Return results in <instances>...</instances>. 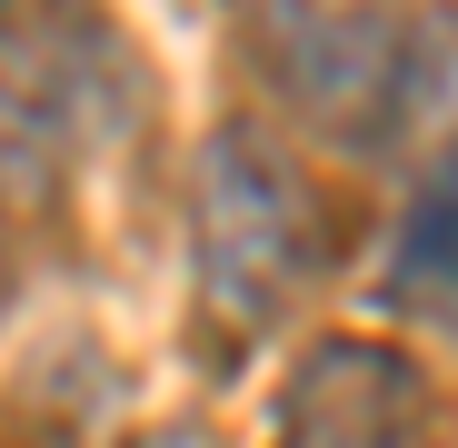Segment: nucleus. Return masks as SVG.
Here are the masks:
<instances>
[{"label": "nucleus", "mask_w": 458, "mask_h": 448, "mask_svg": "<svg viewBox=\"0 0 458 448\" xmlns=\"http://www.w3.org/2000/svg\"><path fill=\"white\" fill-rule=\"evenodd\" d=\"M240 50L259 70V90L299 120L289 139L310 149H389L419 110L428 30L399 0H229Z\"/></svg>", "instance_id": "nucleus-2"}, {"label": "nucleus", "mask_w": 458, "mask_h": 448, "mask_svg": "<svg viewBox=\"0 0 458 448\" xmlns=\"http://www.w3.org/2000/svg\"><path fill=\"white\" fill-rule=\"evenodd\" d=\"M389 299H399L419 329L458 339V130H448V149L428 160V180H419V190H409V209H399Z\"/></svg>", "instance_id": "nucleus-5"}, {"label": "nucleus", "mask_w": 458, "mask_h": 448, "mask_svg": "<svg viewBox=\"0 0 458 448\" xmlns=\"http://www.w3.org/2000/svg\"><path fill=\"white\" fill-rule=\"evenodd\" d=\"M269 448H438V389L399 339L329 329L279 379Z\"/></svg>", "instance_id": "nucleus-4"}, {"label": "nucleus", "mask_w": 458, "mask_h": 448, "mask_svg": "<svg viewBox=\"0 0 458 448\" xmlns=\"http://www.w3.org/2000/svg\"><path fill=\"white\" fill-rule=\"evenodd\" d=\"M90 0H0V199H50L120 130L130 80Z\"/></svg>", "instance_id": "nucleus-3"}, {"label": "nucleus", "mask_w": 458, "mask_h": 448, "mask_svg": "<svg viewBox=\"0 0 458 448\" xmlns=\"http://www.w3.org/2000/svg\"><path fill=\"white\" fill-rule=\"evenodd\" d=\"M190 269L219 339H269L339 269V199L279 120L240 110L190 160Z\"/></svg>", "instance_id": "nucleus-1"}, {"label": "nucleus", "mask_w": 458, "mask_h": 448, "mask_svg": "<svg viewBox=\"0 0 458 448\" xmlns=\"http://www.w3.org/2000/svg\"><path fill=\"white\" fill-rule=\"evenodd\" d=\"M0 299H11V199H0Z\"/></svg>", "instance_id": "nucleus-6"}]
</instances>
